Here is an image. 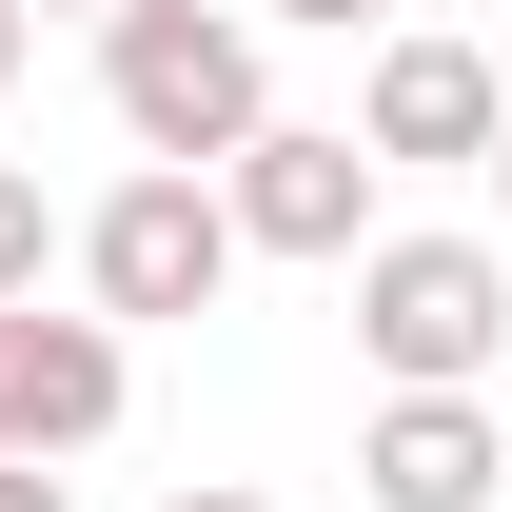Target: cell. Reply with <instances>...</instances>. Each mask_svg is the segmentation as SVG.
Masks as SVG:
<instances>
[{
  "instance_id": "cell-1",
  "label": "cell",
  "mask_w": 512,
  "mask_h": 512,
  "mask_svg": "<svg viewBox=\"0 0 512 512\" xmlns=\"http://www.w3.org/2000/svg\"><path fill=\"white\" fill-rule=\"evenodd\" d=\"M99 99H119L138 158L217 178L256 119H276V60H256V0H119L99 20Z\"/></svg>"
},
{
  "instance_id": "cell-2",
  "label": "cell",
  "mask_w": 512,
  "mask_h": 512,
  "mask_svg": "<svg viewBox=\"0 0 512 512\" xmlns=\"http://www.w3.org/2000/svg\"><path fill=\"white\" fill-rule=\"evenodd\" d=\"M355 355L394 394H493L512 375V237H375L355 256Z\"/></svg>"
},
{
  "instance_id": "cell-3",
  "label": "cell",
  "mask_w": 512,
  "mask_h": 512,
  "mask_svg": "<svg viewBox=\"0 0 512 512\" xmlns=\"http://www.w3.org/2000/svg\"><path fill=\"white\" fill-rule=\"evenodd\" d=\"M79 296H99L119 335L217 316V296H237V197H217V178H178V158H138V178L79 217Z\"/></svg>"
},
{
  "instance_id": "cell-4",
  "label": "cell",
  "mask_w": 512,
  "mask_h": 512,
  "mask_svg": "<svg viewBox=\"0 0 512 512\" xmlns=\"http://www.w3.org/2000/svg\"><path fill=\"white\" fill-rule=\"evenodd\" d=\"M138 414V335L99 316V296H0V453H40V473H79V453Z\"/></svg>"
},
{
  "instance_id": "cell-5",
  "label": "cell",
  "mask_w": 512,
  "mask_h": 512,
  "mask_svg": "<svg viewBox=\"0 0 512 512\" xmlns=\"http://www.w3.org/2000/svg\"><path fill=\"white\" fill-rule=\"evenodd\" d=\"M217 197H237V256H316V276L375 256V138L355 119H256L217 158Z\"/></svg>"
},
{
  "instance_id": "cell-6",
  "label": "cell",
  "mask_w": 512,
  "mask_h": 512,
  "mask_svg": "<svg viewBox=\"0 0 512 512\" xmlns=\"http://www.w3.org/2000/svg\"><path fill=\"white\" fill-rule=\"evenodd\" d=\"M493 119H512V79H493V40H453V20H394L375 79H355L375 178H473V158H493Z\"/></svg>"
},
{
  "instance_id": "cell-7",
  "label": "cell",
  "mask_w": 512,
  "mask_h": 512,
  "mask_svg": "<svg viewBox=\"0 0 512 512\" xmlns=\"http://www.w3.org/2000/svg\"><path fill=\"white\" fill-rule=\"evenodd\" d=\"M355 493H375V512H493L512 493V414H493V394H375Z\"/></svg>"
},
{
  "instance_id": "cell-8",
  "label": "cell",
  "mask_w": 512,
  "mask_h": 512,
  "mask_svg": "<svg viewBox=\"0 0 512 512\" xmlns=\"http://www.w3.org/2000/svg\"><path fill=\"white\" fill-rule=\"evenodd\" d=\"M60 256H79V217H60V197H40V178H20V158H0V296H40Z\"/></svg>"
},
{
  "instance_id": "cell-9",
  "label": "cell",
  "mask_w": 512,
  "mask_h": 512,
  "mask_svg": "<svg viewBox=\"0 0 512 512\" xmlns=\"http://www.w3.org/2000/svg\"><path fill=\"white\" fill-rule=\"evenodd\" d=\"M256 20H316V40H355V20H394V0H256Z\"/></svg>"
},
{
  "instance_id": "cell-10",
  "label": "cell",
  "mask_w": 512,
  "mask_h": 512,
  "mask_svg": "<svg viewBox=\"0 0 512 512\" xmlns=\"http://www.w3.org/2000/svg\"><path fill=\"white\" fill-rule=\"evenodd\" d=\"M0 512H79V493H60V473H40V453H0Z\"/></svg>"
},
{
  "instance_id": "cell-11",
  "label": "cell",
  "mask_w": 512,
  "mask_h": 512,
  "mask_svg": "<svg viewBox=\"0 0 512 512\" xmlns=\"http://www.w3.org/2000/svg\"><path fill=\"white\" fill-rule=\"evenodd\" d=\"M20 60H40V0H0V99H20Z\"/></svg>"
},
{
  "instance_id": "cell-12",
  "label": "cell",
  "mask_w": 512,
  "mask_h": 512,
  "mask_svg": "<svg viewBox=\"0 0 512 512\" xmlns=\"http://www.w3.org/2000/svg\"><path fill=\"white\" fill-rule=\"evenodd\" d=\"M158 512H276V493H217V473H197V493H158Z\"/></svg>"
},
{
  "instance_id": "cell-13",
  "label": "cell",
  "mask_w": 512,
  "mask_h": 512,
  "mask_svg": "<svg viewBox=\"0 0 512 512\" xmlns=\"http://www.w3.org/2000/svg\"><path fill=\"white\" fill-rule=\"evenodd\" d=\"M473 178H493V217H512V119H493V158H473Z\"/></svg>"
},
{
  "instance_id": "cell-14",
  "label": "cell",
  "mask_w": 512,
  "mask_h": 512,
  "mask_svg": "<svg viewBox=\"0 0 512 512\" xmlns=\"http://www.w3.org/2000/svg\"><path fill=\"white\" fill-rule=\"evenodd\" d=\"M40 20H119V0H40Z\"/></svg>"
}]
</instances>
